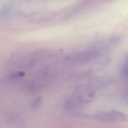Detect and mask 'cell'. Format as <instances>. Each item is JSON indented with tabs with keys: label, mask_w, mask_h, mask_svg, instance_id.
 Returning a JSON list of instances; mask_svg holds the SVG:
<instances>
[{
	"label": "cell",
	"mask_w": 128,
	"mask_h": 128,
	"mask_svg": "<svg viewBox=\"0 0 128 128\" xmlns=\"http://www.w3.org/2000/svg\"><path fill=\"white\" fill-rule=\"evenodd\" d=\"M123 73L125 74L128 75V55L127 57L125 62L124 65V67H123Z\"/></svg>",
	"instance_id": "1"
}]
</instances>
